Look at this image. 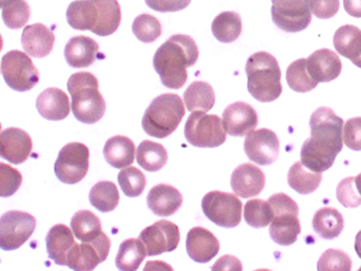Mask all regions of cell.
<instances>
[{
  "mask_svg": "<svg viewBox=\"0 0 361 271\" xmlns=\"http://www.w3.org/2000/svg\"><path fill=\"white\" fill-rule=\"evenodd\" d=\"M311 137L301 147V162L307 169L323 173L332 168L344 146V120L330 108H319L310 118Z\"/></svg>",
  "mask_w": 361,
  "mask_h": 271,
  "instance_id": "cell-1",
  "label": "cell"
},
{
  "mask_svg": "<svg viewBox=\"0 0 361 271\" xmlns=\"http://www.w3.org/2000/svg\"><path fill=\"white\" fill-rule=\"evenodd\" d=\"M200 51L195 41L188 35H172L157 49L154 68L166 88H182L188 81V68L197 63Z\"/></svg>",
  "mask_w": 361,
  "mask_h": 271,
  "instance_id": "cell-2",
  "label": "cell"
},
{
  "mask_svg": "<svg viewBox=\"0 0 361 271\" xmlns=\"http://www.w3.org/2000/svg\"><path fill=\"white\" fill-rule=\"evenodd\" d=\"M67 89L71 96V111L83 124H95L104 116L106 103L99 91V81L90 73H77L69 77Z\"/></svg>",
  "mask_w": 361,
  "mask_h": 271,
  "instance_id": "cell-3",
  "label": "cell"
},
{
  "mask_svg": "<svg viewBox=\"0 0 361 271\" xmlns=\"http://www.w3.org/2000/svg\"><path fill=\"white\" fill-rule=\"evenodd\" d=\"M247 90L255 100L269 103L281 96L279 61L267 51H257L247 61Z\"/></svg>",
  "mask_w": 361,
  "mask_h": 271,
  "instance_id": "cell-4",
  "label": "cell"
},
{
  "mask_svg": "<svg viewBox=\"0 0 361 271\" xmlns=\"http://www.w3.org/2000/svg\"><path fill=\"white\" fill-rule=\"evenodd\" d=\"M183 100L173 93L157 96L145 112L142 126L148 136L164 139L176 132L185 115Z\"/></svg>",
  "mask_w": 361,
  "mask_h": 271,
  "instance_id": "cell-5",
  "label": "cell"
},
{
  "mask_svg": "<svg viewBox=\"0 0 361 271\" xmlns=\"http://www.w3.org/2000/svg\"><path fill=\"white\" fill-rule=\"evenodd\" d=\"M269 203L274 210V220L269 227L271 239L281 246L293 245L301 233L298 205L283 193L271 196Z\"/></svg>",
  "mask_w": 361,
  "mask_h": 271,
  "instance_id": "cell-6",
  "label": "cell"
},
{
  "mask_svg": "<svg viewBox=\"0 0 361 271\" xmlns=\"http://www.w3.org/2000/svg\"><path fill=\"white\" fill-rule=\"evenodd\" d=\"M184 136L188 144L197 148H217L227 140L224 120L195 111L186 120Z\"/></svg>",
  "mask_w": 361,
  "mask_h": 271,
  "instance_id": "cell-7",
  "label": "cell"
},
{
  "mask_svg": "<svg viewBox=\"0 0 361 271\" xmlns=\"http://www.w3.org/2000/svg\"><path fill=\"white\" fill-rule=\"evenodd\" d=\"M1 74L8 87L17 92H27L39 81V70L31 58L20 51H10L1 58Z\"/></svg>",
  "mask_w": 361,
  "mask_h": 271,
  "instance_id": "cell-8",
  "label": "cell"
},
{
  "mask_svg": "<svg viewBox=\"0 0 361 271\" xmlns=\"http://www.w3.org/2000/svg\"><path fill=\"white\" fill-rule=\"evenodd\" d=\"M204 215L218 227H238L242 219V203L238 195L214 191L206 194L202 201Z\"/></svg>",
  "mask_w": 361,
  "mask_h": 271,
  "instance_id": "cell-9",
  "label": "cell"
},
{
  "mask_svg": "<svg viewBox=\"0 0 361 271\" xmlns=\"http://www.w3.org/2000/svg\"><path fill=\"white\" fill-rule=\"evenodd\" d=\"M90 151L86 144L71 142L61 148L54 172L57 179L63 184L79 183L86 177L89 171Z\"/></svg>",
  "mask_w": 361,
  "mask_h": 271,
  "instance_id": "cell-10",
  "label": "cell"
},
{
  "mask_svg": "<svg viewBox=\"0 0 361 271\" xmlns=\"http://www.w3.org/2000/svg\"><path fill=\"white\" fill-rule=\"evenodd\" d=\"M271 18L287 33L303 31L312 21L311 0H271Z\"/></svg>",
  "mask_w": 361,
  "mask_h": 271,
  "instance_id": "cell-11",
  "label": "cell"
},
{
  "mask_svg": "<svg viewBox=\"0 0 361 271\" xmlns=\"http://www.w3.org/2000/svg\"><path fill=\"white\" fill-rule=\"evenodd\" d=\"M37 227L33 215L23 211H8L0 218V247L16 251L29 241Z\"/></svg>",
  "mask_w": 361,
  "mask_h": 271,
  "instance_id": "cell-12",
  "label": "cell"
},
{
  "mask_svg": "<svg viewBox=\"0 0 361 271\" xmlns=\"http://www.w3.org/2000/svg\"><path fill=\"white\" fill-rule=\"evenodd\" d=\"M110 248L111 241L105 233L92 242L76 243L67 257V267L76 271L94 270L101 263L106 260Z\"/></svg>",
  "mask_w": 361,
  "mask_h": 271,
  "instance_id": "cell-13",
  "label": "cell"
},
{
  "mask_svg": "<svg viewBox=\"0 0 361 271\" xmlns=\"http://www.w3.org/2000/svg\"><path fill=\"white\" fill-rule=\"evenodd\" d=\"M178 227L170 221L161 220L142 231L140 239L146 247L148 256H158L164 253L173 252L180 243Z\"/></svg>",
  "mask_w": 361,
  "mask_h": 271,
  "instance_id": "cell-14",
  "label": "cell"
},
{
  "mask_svg": "<svg viewBox=\"0 0 361 271\" xmlns=\"http://www.w3.org/2000/svg\"><path fill=\"white\" fill-rule=\"evenodd\" d=\"M279 149L281 144L277 134L267 128L253 130L244 141L247 158L262 166L271 165L279 159Z\"/></svg>",
  "mask_w": 361,
  "mask_h": 271,
  "instance_id": "cell-15",
  "label": "cell"
},
{
  "mask_svg": "<svg viewBox=\"0 0 361 271\" xmlns=\"http://www.w3.org/2000/svg\"><path fill=\"white\" fill-rule=\"evenodd\" d=\"M222 120L230 136L244 137L257 127L259 115L247 103L235 102L224 111Z\"/></svg>",
  "mask_w": 361,
  "mask_h": 271,
  "instance_id": "cell-16",
  "label": "cell"
},
{
  "mask_svg": "<svg viewBox=\"0 0 361 271\" xmlns=\"http://www.w3.org/2000/svg\"><path fill=\"white\" fill-rule=\"evenodd\" d=\"M33 144L25 130L10 127L1 130L0 134V156L10 163H23L29 159Z\"/></svg>",
  "mask_w": 361,
  "mask_h": 271,
  "instance_id": "cell-17",
  "label": "cell"
},
{
  "mask_svg": "<svg viewBox=\"0 0 361 271\" xmlns=\"http://www.w3.org/2000/svg\"><path fill=\"white\" fill-rule=\"evenodd\" d=\"M220 244L217 237L205 227H195L186 237V251L194 262L206 264L219 253Z\"/></svg>",
  "mask_w": 361,
  "mask_h": 271,
  "instance_id": "cell-18",
  "label": "cell"
},
{
  "mask_svg": "<svg viewBox=\"0 0 361 271\" xmlns=\"http://www.w3.org/2000/svg\"><path fill=\"white\" fill-rule=\"evenodd\" d=\"M265 175L257 165L244 163L238 166L231 175V189L235 195L251 198L259 195L265 187Z\"/></svg>",
  "mask_w": 361,
  "mask_h": 271,
  "instance_id": "cell-19",
  "label": "cell"
},
{
  "mask_svg": "<svg viewBox=\"0 0 361 271\" xmlns=\"http://www.w3.org/2000/svg\"><path fill=\"white\" fill-rule=\"evenodd\" d=\"M307 61V71L317 83L330 82L338 78L342 73V61L331 49L315 51Z\"/></svg>",
  "mask_w": 361,
  "mask_h": 271,
  "instance_id": "cell-20",
  "label": "cell"
},
{
  "mask_svg": "<svg viewBox=\"0 0 361 271\" xmlns=\"http://www.w3.org/2000/svg\"><path fill=\"white\" fill-rule=\"evenodd\" d=\"M147 205L154 215L170 217L183 205V196L173 186L160 184L150 189L147 196Z\"/></svg>",
  "mask_w": 361,
  "mask_h": 271,
  "instance_id": "cell-21",
  "label": "cell"
},
{
  "mask_svg": "<svg viewBox=\"0 0 361 271\" xmlns=\"http://www.w3.org/2000/svg\"><path fill=\"white\" fill-rule=\"evenodd\" d=\"M23 49L30 56L43 58L51 54L55 44V35L42 23L27 25L21 37Z\"/></svg>",
  "mask_w": 361,
  "mask_h": 271,
  "instance_id": "cell-22",
  "label": "cell"
},
{
  "mask_svg": "<svg viewBox=\"0 0 361 271\" xmlns=\"http://www.w3.org/2000/svg\"><path fill=\"white\" fill-rule=\"evenodd\" d=\"M37 110L47 120H63L71 113L68 96L61 89L49 88L37 96Z\"/></svg>",
  "mask_w": 361,
  "mask_h": 271,
  "instance_id": "cell-23",
  "label": "cell"
},
{
  "mask_svg": "<svg viewBox=\"0 0 361 271\" xmlns=\"http://www.w3.org/2000/svg\"><path fill=\"white\" fill-rule=\"evenodd\" d=\"M63 54L69 66L73 68H87L97 61L99 44L91 37L79 35L69 39Z\"/></svg>",
  "mask_w": 361,
  "mask_h": 271,
  "instance_id": "cell-24",
  "label": "cell"
},
{
  "mask_svg": "<svg viewBox=\"0 0 361 271\" xmlns=\"http://www.w3.org/2000/svg\"><path fill=\"white\" fill-rule=\"evenodd\" d=\"M73 235V230L65 225H54L47 233L45 239L47 253L55 264L67 266V257L76 244Z\"/></svg>",
  "mask_w": 361,
  "mask_h": 271,
  "instance_id": "cell-25",
  "label": "cell"
},
{
  "mask_svg": "<svg viewBox=\"0 0 361 271\" xmlns=\"http://www.w3.org/2000/svg\"><path fill=\"white\" fill-rule=\"evenodd\" d=\"M67 23L79 31H94L98 25L99 9L94 0L73 1L67 9Z\"/></svg>",
  "mask_w": 361,
  "mask_h": 271,
  "instance_id": "cell-26",
  "label": "cell"
},
{
  "mask_svg": "<svg viewBox=\"0 0 361 271\" xmlns=\"http://www.w3.org/2000/svg\"><path fill=\"white\" fill-rule=\"evenodd\" d=\"M334 46L338 54L361 68V30L355 25H343L334 34Z\"/></svg>",
  "mask_w": 361,
  "mask_h": 271,
  "instance_id": "cell-27",
  "label": "cell"
},
{
  "mask_svg": "<svg viewBox=\"0 0 361 271\" xmlns=\"http://www.w3.org/2000/svg\"><path fill=\"white\" fill-rule=\"evenodd\" d=\"M135 144L133 140L125 136H114L105 142L104 153L105 161L115 169H124L130 166L135 160Z\"/></svg>",
  "mask_w": 361,
  "mask_h": 271,
  "instance_id": "cell-28",
  "label": "cell"
},
{
  "mask_svg": "<svg viewBox=\"0 0 361 271\" xmlns=\"http://www.w3.org/2000/svg\"><path fill=\"white\" fill-rule=\"evenodd\" d=\"M313 230L324 239H334L344 230V218L335 208L325 207L315 213Z\"/></svg>",
  "mask_w": 361,
  "mask_h": 271,
  "instance_id": "cell-29",
  "label": "cell"
},
{
  "mask_svg": "<svg viewBox=\"0 0 361 271\" xmlns=\"http://www.w3.org/2000/svg\"><path fill=\"white\" fill-rule=\"evenodd\" d=\"M98 6V25L92 33L99 37H109L118 31L122 21V10L118 0H94Z\"/></svg>",
  "mask_w": 361,
  "mask_h": 271,
  "instance_id": "cell-30",
  "label": "cell"
},
{
  "mask_svg": "<svg viewBox=\"0 0 361 271\" xmlns=\"http://www.w3.org/2000/svg\"><path fill=\"white\" fill-rule=\"evenodd\" d=\"M215 91L209 83L195 81L184 92V103L190 112H208L215 106Z\"/></svg>",
  "mask_w": 361,
  "mask_h": 271,
  "instance_id": "cell-31",
  "label": "cell"
},
{
  "mask_svg": "<svg viewBox=\"0 0 361 271\" xmlns=\"http://www.w3.org/2000/svg\"><path fill=\"white\" fill-rule=\"evenodd\" d=\"M322 173L311 171L302 162H295L288 172V184L293 191L300 195L314 193L322 183Z\"/></svg>",
  "mask_w": 361,
  "mask_h": 271,
  "instance_id": "cell-32",
  "label": "cell"
},
{
  "mask_svg": "<svg viewBox=\"0 0 361 271\" xmlns=\"http://www.w3.org/2000/svg\"><path fill=\"white\" fill-rule=\"evenodd\" d=\"M146 256L144 243L140 239H128L121 244L115 265L118 270L135 271L140 268Z\"/></svg>",
  "mask_w": 361,
  "mask_h": 271,
  "instance_id": "cell-33",
  "label": "cell"
},
{
  "mask_svg": "<svg viewBox=\"0 0 361 271\" xmlns=\"http://www.w3.org/2000/svg\"><path fill=\"white\" fill-rule=\"evenodd\" d=\"M137 163L148 172H158L168 162V152L162 144L144 140L137 148Z\"/></svg>",
  "mask_w": 361,
  "mask_h": 271,
  "instance_id": "cell-34",
  "label": "cell"
},
{
  "mask_svg": "<svg viewBox=\"0 0 361 271\" xmlns=\"http://www.w3.org/2000/svg\"><path fill=\"white\" fill-rule=\"evenodd\" d=\"M212 32L221 43L237 41L242 32V20L239 13L225 11L218 15L212 21Z\"/></svg>",
  "mask_w": 361,
  "mask_h": 271,
  "instance_id": "cell-35",
  "label": "cell"
},
{
  "mask_svg": "<svg viewBox=\"0 0 361 271\" xmlns=\"http://www.w3.org/2000/svg\"><path fill=\"white\" fill-rule=\"evenodd\" d=\"M71 227L80 242H92L103 233L100 219L89 210L75 213L71 221Z\"/></svg>",
  "mask_w": 361,
  "mask_h": 271,
  "instance_id": "cell-36",
  "label": "cell"
},
{
  "mask_svg": "<svg viewBox=\"0 0 361 271\" xmlns=\"http://www.w3.org/2000/svg\"><path fill=\"white\" fill-rule=\"evenodd\" d=\"M89 201L101 213H111L120 203L118 187L113 182H99L91 189Z\"/></svg>",
  "mask_w": 361,
  "mask_h": 271,
  "instance_id": "cell-37",
  "label": "cell"
},
{
  "mask_svg": "<svg viewBox=\"0 0 361 271\" xmlns=\"http://www.w3.org/2000/svg\"><path fill=\"white\" fill-rule=\"evenodd\" d=\"M307 61L305 58L293 61V64L289 65L286 73L287 83L295 92H310L317 88V81L313 80L307 71Z\"/></svg>",
  "mask_w": 361,
  "mask_h": 271,
  "instance_id": "cell-38",
  "label": "cell"
},
{
  "mask_svg": "<svg viewBox=\"0 0 361 271\" xmlns=\"http://www.w3.org/2000/svg\"><path fill=\"white\" fill-rule=\"evenodd\" d=\"M244 220L255 229L267 227L274 220V210L269 201L252 199L244 206Z\"/></svg>",
  "mask_w": 361,
  "mask_h": 271,
  "instance_id": "cell-39",
  "label": "cell"
},
{
  "mask_svg": "<svg viewBox=\"0 0 361 271\" xmlns=\"http://www.w3.org/2000/svg\"><path fill=\"white\" fill-rule=\"evenodd\" d=\"M30 7L25 0H13L1 6V17L9 29L18 30L25 27L30 19Z\"/></svg>",
  "mask_w": 361,
  "mask_h": 271,
  "instance_id": "cell-40",
  "label": "cell"
},
{
  "mask_svg": "<svg viewBox=\"0 0 361 271\" xmlns=\"http://www.w3.org/2000/svg\"><path fill=\"white\" fill-rule=\"evenodd\" d=\"M118 181L124 195L130 198L140 197L147 183L146 176L134 166L122 170L118 173Z\"/></svg>",
  "mask_w": 361,
  "mask_h": 271,
  "instance_id": "cell-41",
  "label": "cell"
},
{
  "mask_svg": "<svg viewBox=\"0 0 361 271\" xmlns=\"http://www.w3.org/2000/svg\"><path fill=\"white\" fill-rule=\"evenodd\" d=\"M133 33L142 43H152L161 37V23L154 15L144 13L134 20Z\"/></svg>",
  "mask_w": 361,
  "mask_h": 271,
  "instance_id": "cell-42",
  "label": "cell"
},
{
  "mask_svg": "<svg viewBox=\"0 0 361 271\" xmlns=\"http://www.w3.org/2000/svg\"><path fill=\"white\" fill-rule=\"evenodd\" d=\"M352 259L346 253L339 249H327L317 263V270L349 271L352 270Z\"/></svg>",
  "mask_w": 361,
  "mask_h": 271,
  "instance_id": "cell-43",
  "label": "cell"
},
{
  "mask_svg": "<svg viewBox=\"0 0 361 271\" xmlns=\"http://www.w3.org/2000/svg\"><path fill=\"white\" fill-rule=\"evenodd\" d=\"M23 175L18 170L8 164H0V196L7 198L15 195L23 184Z\"/></svg>",
  "mask_w": 361,
  "mask_h": 271,
  "instance_id": "cell-44",
  "label": "cell"
},
{
  "mask_svg": "<svg viewBox=\"0 0 361 271\" xmlns=\"http://www.w3.org/2000/svg\"><path fill=\"white\" fill-rule=\"evenodd\" d=\"M356 177H347L338 184L336 189L337 201L346 208H357L361 205V195L357 189Z\"/></svg>",
  "mask_w": 361,
  "mask_h": 271,
  "instance_id": "cell-45",
  "label": "cell"
},
{
  "mask_svg": "<svg viewBox=\"0 0 361 271\" xmlns=\"http://www.w3.org/2000/svg\"><path fill=\"white\" fill-rule=\"evenodd\" d=\"M345 146L354 151H361V118L347 120L343 130Z\"/></svg>",
  "mask_w": 361,
  "mask_h": 271,
  "instance_id": "cell-46",
  "label": "cell"
},
{
  "mask_svg": "<svg viewBox=\"0 0 361 271\" xmlns=\"http://www.w3.org/2000/svg\"><path fill=\"white\" fill-rule=\"evenodd\" d=\"M339 10V0H311V11L319 19H331Z\"/></svg>",
  "mask_w": 361,
  "mask_h": 271,
  "instance_id": "cell-47",
  "label": "cell"
},
{
  "mask_svg": "<svg viewBox=\"0 0 361 271\" xmlns=\"http://www.w3.org/2000/svg\"><path fill=\"white\" fill-rule=\"evenodd\" d=\"M147 6L158 13H176L185 9L192 0H145Z\"/></svg>",
  "mask_w": 361,
  "mask_h": 271,
  "instance_id": "cell-48",
  "label": "cell"
},
{
  "mask_svg": "<svg viewBox=\"0 0 361 271\" xmlns=\"http://www.w3.org/2000/svg\"><path fill=\"white\" fill-rule=\"evenodd\" d=\"M212 270H242V264L239 262V259L235 256L221 257V258L214 265Z\"/></svg>",
  "mask_w": 361,
  "mask_h": 271,
  "instance_id": "cell-49",
  "label": "cell"
},
{
  "mask_svg": "<svg viewBox=\"0 0 361 271\" xmlns=\"http://www.w3.org/2000/svg\"><path fill=\"white\" fill-rule=\"evenodd\" d=\"M344 8L349 15L361 18V0H344Z\"/></svg>",
  "mask_w": 361,
  "mask_h": 271,
  "instance_id": "cell-50",
  "label": "cell"
},
{
  "mask_svg": "<svg viewBox=\"0 0 361 271\" xmlns=\"http://www.w3.org/2000/svg\"><path fill=\"white\" fill-rule=\"evenodd\" d=\"M355 249H356L357 255L361 259V231H359L356 235V242H355Z\"/></svg>",
  "mask_w": 361,
  "mask_h": 271,
  "instance_id": "cell-51",
  "label": "cell"
},
{
  "mask_svg": "<svg viewBox=\"0 0 361 271\" xmlns=\"http://www.w3.org/2000/svg\"><path fill=\"white\" fill-rule=\"evenodd\" d=\"M355 181H356L357 189H358V191L361 195V173L357 176L356 179H355Z\"/></svg>",
  "mask_w": 361,
  "mask_h": 271,
  "instance_id": "cell-52",
  "label": "cell"
},
{
  "mask_svg": "<svg viewBox=\"0 0 361 271\" xmlns=\"http://www.w3.org/2000/svg\"><path fill=\"white\" fill-rule=\"evenodd\" d=\"M13 0H1V6L6 5V4L11 3Z\"/></svg>",
  "mask_w": 361,
  "mask_h": 271,
  "instance_id": "cell-53",
  "label": "cell"
}]
</instances>
